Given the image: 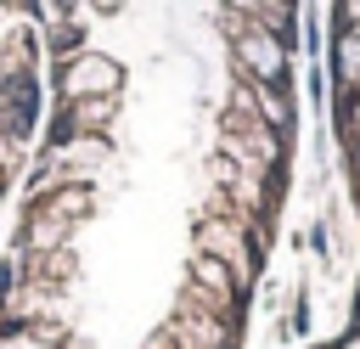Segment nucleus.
<instances>
[{
	"label": "nucleus",
	"mask_w": 360,
	"mask_h": 349,
	"mask_svg": "<svg viewBox=\"0 0 360 349\" xmlns=\"http://www.w3.org/2000/svg\"><path fill=\"white\" fill-rule=\"evenodd\" d=\"M304 0H39L0 315L51 349H248L298 152Z\"/></svg>",
	"instance_id": "obj_1"
},
{
	"label": "nucleus",
	"mask_w": 360,
	"mask_h": 349,
	"mask_svg": "<svg viewBox=\"0 0 360 349\" xmlns=\"http://www.w3.org/2000/svg\"><path fill=\"white\" fill-rule=\"evenodd\" d=\"M326 101H332V141L354 208V281L338 326L309 349H360V0H326Z\"/></svg>",
	"instance_id": "obj_2"
},
{
	"label": "nucleus",
	"mask_w": 360,
	"mask_h": 349,
	"mask_svg": "<svg viewBox=\"0 0 360 349\" xmlns=\"http://www.w3.org/2000/svg\"><path fill=\"white\" fill-rule=\"evenodd\" d=\"M39 129V0H0V208L17 197Z\"/></svg>",
	"instance_id": "obj_3"
},
{
	"label": "nucleus",
	"mask_w": 360,
	"mask_h": 349,
	"mask_svg": "<svg viewBox=\"0 0 360 349\" xmlns=\"http://www.w3.org/2000/svg\"><path fill=\"white\" fill-rule=\"evenodd\" d=\"M0 349H51V343L34 338V332H22V326H11V321L0 315Z\"/></svg>",
	"instance_id": "obj_4"
}]
</instances>
